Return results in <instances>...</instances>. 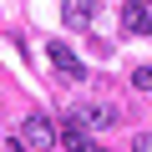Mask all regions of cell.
Returning a JSON list of instances; mask_svg holds the SVG:
<instances>
[{
  "mask_svg": "<svg viewBox=\"0 0 152 152\" xmlns=\"http://www.w3.org/2000/svg\"><path fill=\"white\" fill-rule=\"evenodd\" d=\"M137 152H152V132H147V137H137Z\"/></svg>",
  "mask_w": 152,
  "mask_h": 152,
  "instance_id": "52a82bcc",
  "label": "cell"
},
{
  "mask_svg": "<svg viewBox=\"0 0 152 152\" xmlns=\"http://www.w3.org/2000/svg\"><path fill=\"white\" fill-rule=\"evenodd\" d=\"M122 31H127V36H147V31H152L147 0H132V5H122Z\"/></svg>",
  "mask_w": 152,
  "mask_h": 152,
  "instance_id": "3957f363",
  "label": "cell"
},
{
  "mask_svg": "<svg viewBox=\"0 0 152 152\" xmlns=\"http://www.w3.org/2000/svg\"><path fill=\"white\" fill-rule=\"evenodd\" d=\"M91 15H96V0H66V10H61V20H66L71 31L91 26Z\"/></svg>",
  "mask_w": 152,
  "mask_h": 152,
  "instance_id": "277c9868",
  "label": "cell"
},
{
  "mask_svg": "<svg viewBox=\"0 0 152 152\" xmlns=\"http://www.w3.org/2000/svg\"><path fill=\"white\" fill-rule=\"evenodd\" d=\"M81 152H107V147H96V142H86V147H81Z\"/></svg>",
  "mask_w": 152,
  "mask_h": 152,
  "instance_id": "ba28073f",
  "label": "cell"
},
{
  "mask_svg": "<svg viewBox=\"0 0 152 152\" xmlns=\"http://www.w3.org/2000/svg\"><path fill=\"white\" fill-rule=\"evenodd\" d=\"M132 86H137V91H152V66H137V71H132Z\"/></svg>",
  "mask_w": 152,
  "mask_h": 152,
  "instance_id": "8992f818",
  "label": "cell"
},
{
  "mask_svg": "<svg viewBox=\"0 0 152 152\" xmlns=\"http://www.w3.org/2000/svg\"><path fill=\"white\" fill-rule=\"evenodd\" d=\"M46 56L56 61V71H61V76H86V66H81V56H76V51H71L66 41H51V46H46Z\"/></svg>",
  "mask_w": 152,
  "mask_h": 152,
  "instance_id": "7a4b0ae2",
  "label": "cell"
},
{
  "mask_svg": "<svg viewBox=\"0 0 152 152\" xmlns=\"http://www.w3.org/2000/svg\"><path fill=\"white\" fill-rule=\"evenodd\" d=\"M76 117H81V122H91V127H112L122 112H117V107H107V102H81V112H76Z\"/></svg>",
  "mask_w": 152,
  "mask_h": 152,
  "instance_id": "5b68a950",
  "label": "cell"
},
{
  "mask_svg": "<svg viewBox=\"0 0 152 152\" xmlns=\"http://www.w3.org/2000/svg\"><path fill=\"white\" fill-rule=\"evenodd\" d=\"M20 142H26L31 152H46V147L61 142V132H56V122H51L46 112H31V117L20 122Z\"/></svg>",
  "mask_w": 152,
  "mask_h": 152,
  "instance_id": "6da1fadb",
  "label": "cell"
}]
</instances>
